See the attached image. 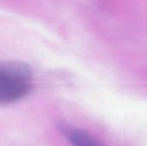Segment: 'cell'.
<instances>
[{
    "label": "cell",
    "instance_id": "cell-2",
    "mask_svg": "<svg viewBox=\"0 0 147 146\" xmlns=\"http://www.w3.org/2000/svg\"><path fill=\"white\" fill-rule=\"evenodd\" d=\"M73 146H102L91 135L82 130H73L69 134Z\"/></svg>",
    "mask_w": 147,
    "mask_h": 146
},
{
    "label": "cell",
    "instance_id": "cell-1",
    "mask_svg": "<svg viewBox=\"0 0 147 146\" xmlns=\"http://www.w3.org/2000/svg\"><path fill=\"white\" fill-rule=\"evenodd\" d=\"M31 68L22 62H8L0 66V103L6 104L24 97L31 89Z\"/></svg>",
    "mask_w": 147,
    "mask_h": 146
}]
</instances>
